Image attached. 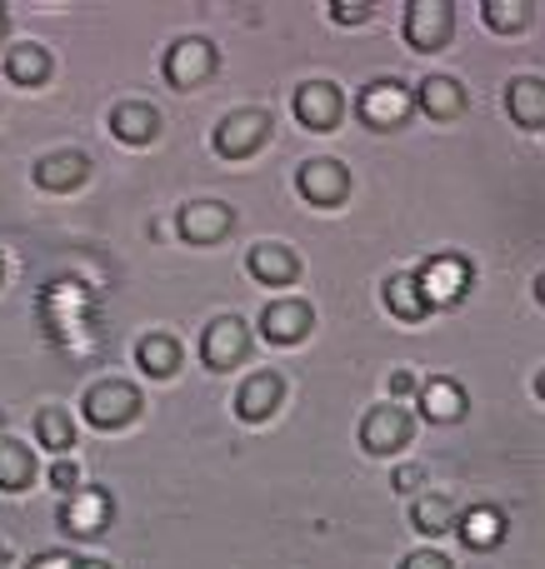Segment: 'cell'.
Segmentation results:
<instances>
[{
  "instance_id": "obj_1",
  "label": "cell",
  "mask_w": 545,
  "mask_h": 569,
  "mask_svg": "<svg viewBox=\"0 0 545 569\" xmlns=\"http://www.w3.org/2000/svg\"><path fill=\"white\" fill-rule=\"evenodd\" d=\"M80 415H86L96 430H120V425H130L140 415V390L126 385V380H100V385L86 390Z\"/></svg>"
},
{
  "instance_id": "obj_2",
  "label": "cell",
  "mask_w": 545,
  "mask_h": 569,
  "mask_svg": "<svg viewBox=\"0 0 545 569\" xmlns=\"http://www.w3.org/2000/svg\"><path fill=\"white\" fill-rule=\"evenodd\" d=\"M416 280H420V295H426L430 310H450V305H460L470 290V260L466 256H430Z\"/></svg>"
},
{
  "instance_id": "obj_3",
  "label": "cell",
  "mask_w": 545,
  "mask_h": 569,
  "mask_svg": "<svg viewBox=\"0 0 545 569\" xmlns=\"http://www.w3.org/2000/svg\"><path fill=\"white\" fill-rule=\"evenodd\" d=\"M166 80L176 90H196L200 80H210L216 76V46L210 40H200V36H186V40H176V46L166 50Z\"/></svg>"
},
{
  "instance_id": "obj_4",
  "label": "cell",
  "mask_w": 545,
  "mask_h": 569,
  "mask_svg": "<svg viewBox=\"0 0 545 569\" xmlns=\"http://www.w3.org/2000/svg\"><path fill=\"white\" fill-rule=\"evenodd\" d=\"M356 110L370 130H396V126H406V116H410V90L400 86V80H370V86L360 90Z\"/></svg>"
},
{
  "instance_id": "obj_5",
  "label": "cell",
  "mask_w": 545,
  "mask_h": 569,
  "mask_svg": "<svg viewBox=\"0 0 545 569\" xmlns=\"http://www.w3.org/2000/svg\"><path fill=\"white\" fill-rule=\"evenodd\" d=\"M456 30V6L450 0H410L406 6V40L416 50H440Z\"/></svg>"
},
{
  "instance_id": "obj_6",
  "label": "cell",
  "mask_w": 545,
  "mask_h": 569,
  "mask_svg": "<svg viewBox=\"0 0 545 569\" xmlns=\"http://www.w3.org/2000/svg\"><path fill=\"white\" fill-rule=\"evenodd\" d=\"M246 350H250V330L236 315H220V320H210L206 330H200V360H206L210 370H236V365L246 360Z\"/></svg>"
},
{
  "instance_id": "obj_7",
  "label": "cell",
  "mask_w": 545,
  "mask_h": 569,
  "mask_svg": "<svg viewBox=\"0 0 545 569\" xmlns=\"http://www.w3.org/2000/svg\"><path fill=\"white\" fill-rule=\"evenodd\" d=\"M296 190H300L306 206L330 210V206H340V200L350 196V170L340 166V160H306L300 176H296Z\"/></svg>"
},
{
  "instance_id": "obj_8",
  "label": "cell",
  "mask_w": 545,
  "mask_h": 569,
  "mask_svg": "<svg viewBox=\"0 0 545 569\" xmlns=\"http://www.w3.org/2000/svg\"><path fill=\"white\" fill-rule=\"evenodd\" d=\"M266 140H270V116L266 110H236V116H226L220 120V130H216V150L226 160L256 156Z\"/></svg>"
},
{
  "instance_id": "obj_9",
  "label": "cell",
  "mask_w": 545,
  "mask_h": 569,
  "mask_svg": "<svg viewBox=\"0 0 545 569\" xmlns=\"http://www.w3.org/2000/svg\"><path fill=\"white\" fill-rule=\"evenodd\" d=\"M110 515H116V505H110V490H100V485L76 490L66 505H60V525H66V535H76V540L100 535L110 525Z\"/></svg>"
},
{
  "instance_id": "obj_10",
  "label": "cell",
  "mask_w": 545,
  "mask_h": 569,
  "mask_svg": "<svg viewBox=\"0 0 545 569\" xmlns=\"http://www.w3.org/2000/svg\"><path fill=\"white\" fill-rule=\"evenodd\" d=\"M230 226H236V216H230V206H220V200H190L176 220L180 240H190V246H216V240L230 236Z\"/></svg>"
},
{
  "instance_id": "obj_11",
  "label": "cell",
  "mask_w": 545,
  "mask_h": 569,
  "mask_svg": "<svg viewBox=\"0 0 545 569\" xmlns=\"http://www.w3.org/2000/svg\"><path fill=\"white\" fill-rule=\"evenodd\" d=\"M410 415L396 410V405H376V410H366V420H360V445H366L370 455H396L400 445L410 440Z\"/></svg>"
},
{
  "instance_id": "obj_12",
  "label": "cell",
  "mask_w": 545,
  "mask_h": 569,
  "mask_svg": "<svg viewBox=\"0 0 545 569\" xmlns=\"http://www.w3.org/2000/svg\"><path fill=\"white\" fill-rule=\"evenodd\" d=\"M340 116H346V100H340V90L330 80H306L296 90V120L306 130H336Z\"/></svg>"
},
{
  "instance_id": "obj_13",
  "label": "cell",
  "mask_w": 545,
  "mask_h": 569,
  "mask_svg": "<svg viewBox=\"0 0 545 569\" xmlns=\"http://www.w3.org/2000/svg\"><path fill=\"white\" fill-rule=\"evenodd\" d=\"M420 415H426L430 425H460L470 410V395L460 380H450V375H436V380L420 385Z\"/></svg>"
},
{
  "instance_id": "obj_14",
  "label": "cell",
  "mask_w": 545,
  "mask_h": 569,
  "mask_svg": "<svg viewBox=\"0 0 545 569\" xmlns=\"http://www.w3.org/2000/svg\"><path fill=\"white\" fill-rule=\"evenodd\" d=\"M310 325H316V315H310L306 300H270L266 315H260V335L270 345H300L310 335Z\"/></svg>"
},
{
  "instance_id": "obj_15",
  "label": "cell",
  "mask_w": 545,
  "mask_h": 569,
  "mask_svg": "<svg viewBox=\"0 0 545 569\" xmlns=\"http://www.w3.org/2000/svg\"><path fill=\"white\" fill-rule=\"evenodd\" d=\"M280 395H286V380H280L276 370L250 375V380L236 390V415H240L246 425L270 420V415H276V405H280Z\"/></svg>"
},
{
  "instance_id": "obj_16",
  "label": "cell",
  "mask_w": 545,
  "mask_h": 569,
  "mask_svg": "<svg viewBox=\"0 0 545 569\" xmlns=\"http://www.w3.org/2000/svg\"><path fill=\"white\" fill-rule=\"evenodd\" d=\"M90 160L80 150H50L46 160H36V186L40 190H76L86 186Z\"/></svg>"
},
{
  "instance_id": "obj_17",
  "label": "cell",
  "mask_w": 545,
  "mask_h": 569,
  "mask_svg": "<svg viewBox=\"0 0 545 569\" xmlns=\"http://www.w3.org/2000/svg\"><path fill=\"white\" fill-rule=\"evenodd\" d=\"M506 110L521 130H541L545 126V80L541 76H516L506 86Z\"/></svg>"
},
{
  "instance_id": "obj_18",
  "label": "cell",
  "mask_w": 545,
  "mask_h": 569,
  "mask_svg": "<svg viewBox=\"0 0 545 569\" xmlns=\"http://www.w3.org/2000/svg\"><path fill=\"white\" fill-rule=\"evenodd\" d=\"M156 130H160V116L146 100H126V106L110 110V136H116L120 146H150Z\"/></svg>"
},
{
  "instance_id": "obj_19",
  "label": "cell",
  "mask_w": 545,
  "mask_h": 569,
  "mask_svg": "<svg viewBox=\"0 0 545 569\" xmlns=\"http://www.w3.org/2000/svg\"><path fill=\"white\" fill-rule=\"evenodd\" d=\"M460 540L470 545V550H496L501 540H506V510H496V505H476V510L460 515Z\"/></svg>"
},
{
  "instance_id": "obj_20",
  "label": "cell",
  "mask_w": 545,
  "mask_h": 569,
  "mask_svg": "<svg viewBox=\"0 0 545 569\" xmlns=\"http://www.w3.org/2000/svg\"><path fill=\"white\" fill-rule=\"evenodd\" d=\"M416 106L436 120H456L460 110H466V90H460V80H450V76H426L416 90Z\"/></svg>"
},
{
  "instance_id": "obj_21",
  "label": "cell",
  "mask_w": 545,
  "mask_h": 569,
  "mask_svg": "<svg viewBox=\"0 0 545 569\" xmlns=\"http://www.w3.org/2000/svg\"><path fill=\"white\" fill-rule=\"evenodd\" d=\"M246 270L260 284H290L300 276V260H296V250H286V246H256L246 256Z\"/></svg>"
},
{
  "instance_id": "obj_22",
  "label": "cell",
  "mask_w": 545,
  "mask_h": 569,
  "mask_svg": "<svg viewBox=\"0 0 545 569\" xmlns=\"http://www.w3.org/2000/svg\"><path fill=\"white\" fill-rule=\"evenodd\" d=\"M386 305H390V315H396V320H410V325L430 315L426 295H420V280L410 276V270H400V276L386 280Z\"/></svg>"
},
{
  "instance_id": "obj_23",
  "label": "cell",
  "mask_w": 545,
  "mask_h": 569,
  "mask_svg": "<svg viewBox=\"0 0 545 569\" xmlns=\"http://www.w3.org/2000/svg\"><path fill=\"white\" fill-rule=\"evenodd\" d=\"M136 360H140V370H146L150 380H166V375H176L180 370L176 335H146V340L136 345Z\"/></svg>"
},
{
  "instance_id": "obj_24",
  "label": "cell",
  "mask_w": 545,
  "mask_h": 569,
  "mask_svg": "<svg viewBox=\"0 0 545 569\" xmlns=\"http://www.w3.org/2000/svg\"><path fill=\"white\" fill-rule=\"evenodd\" d=\"M6 76L16 80V86H40V80H50V50H40V46H10L6 50Z\"/></svg>"
},
{
  "instance_id": "obj_25",
  "label": "cell",
  "mask_w": 545,
  "mask_h": 569,
  "mask_svg": "<svg viewBox=\"0 0 545 569\" xmlns=\"http://www.w3.org/2000/svg\"><path fill=\"white\" fill-rule=\"evenodd\" d=\"M30 480H36V455L20 440L0 435V490H26Z\"/></svg>"
},
{
  "instance_id": "obj_26",
  "label": "cell",
  "mask_w": 545,
  "mask_h": 569,
  "mask_svg": "<svg viewBox=\"0 0 545 569\" xmlns=\"http://www.w3.org/2000/svg\"><path fill=\"white\" fill-rule=\"evenodd\" d=\"M410 525L436 540V535H446L450 525H456V505H450L446 495H420V500L410 505Z\"/></svg>"
},
{
  "instance_id": "obj_27",
  "label": "cell",
  "mask_w": 545,
  "mask_h": 569,
  "mask_svg": "<svg viewBox=\"0 0 545 569\" xmlns=\"http://www.w3.org/2000/svg\"><path fill=\"white\" fill-rule=\"evenodd\" d=\"M480 20H486L490 30H501V36H516V30H526L531 20H536V6H526V0H486Z\"/></svg>"
},
{
  "instance_id": "obj_28",
  "label": "cell",
  "mask_w": 545,
  "mask_h": 569,
  "mask_svg": "<svg viewBox=\"0 0 545 569\" xmlns=\"http://www.w3.org/2000/svg\"><path fill=\"white\" fill-rule=\"evenodd\" d=\"M36 440L46 445L50 455H66L70 445H76V425H70L60 410H40L36 415Z\"/></svg>"
},
{
  "instance_id": "obj_29",
  "label": "cell",
  "mask_w": 545,
  "mask_h": 569,
  "mask_svg": "<svg viewBox=\"0 0 545 569\" xmlns=\"http://www.w3.org/2000/svg\"><path fill=\"white\" fill-rule=\"evenodd\" d=\"M50 485H56L60 495H76L80 490V470L70 460H56V465H50Z\"/></svg>"
},
{
  "instance_id": "obj_30",
  "label": "cell",
  "mask_w": 545,
  "mask_h": 569,
  "mask_svg": "<svg viewBox=\"0 0 545 569\" xmlns=\"http://www.w3.org/2000/svg\"><path fill=\"white\" fill-rule=\"evenodd\" d=\"M400 569H450V560L440 550H416V555H406V560H400Z\"/></svg>"
},
{
  "instance_id": "obj_31",
  "label": "cell",
  "mask_w": 545,
  "mask_h": 569,
  "mask_svg": "<svg viewBox=\"0 0 545 569\" xmlns=\"http://www.w3.org/2000/svg\"><path fill=\"white\" fill-rule=\"evenodd\" d=\"M390 485H396L400 495H406V490H420V485H426V470H420V465H400L396 480H390Z\"/></svg>"
},
{
  "instance_id": "obj_32",
  "label": "cell",
  "mask_w": 545,
  "mask_h": 569,
  "mask_svg": "<svg viewBox=\"0 0 545 569\" xmlns=\"http://www.w3.org/2000/svg\"><path fill=\"white\" fill-rule=\"evenodd\" d=\"M386 390L396 395V400H406V395H416V390H420V380H416V375H410V370H396V375H390V385H386Z\"/></svg>"
},
{
  "instance_id": "obj_33",
  "label": "cell",
  "mask_w": 545,
  "mask_h": 569,
  "mask_svg": "<svg viewBox=\"0 0 545 569\" xmlns=\"http://www.w3.org/2000/svg\"><path fill=\"white\" fill-rule=\"evenodd\" d=\"M70 565H76V555H66V550H50V555H40V560L30 565V569H70Z\"/></svg>"
},
{
  "instance_id": "obj_34",
  "label": "cell",
  "mask_w": 545,
  "mask_h": 569,
  "mask_svg": "<svg viewBox=\"0 0 545 569\" xmlns=\"http://www.w3.org/2000/svg\"><path fill=\"white\" fill-rule=\"evenodd\" d=\"M330 16L336 20H366L370 6H350V0H340V6H330Z\"/></svg>"
},
{
  "instance_id": "obj_35",
  "label": "cell",
  "mask_w": 545,
  "mask_h": 569,
  "mask_svg": "<svg viewBox=\"0 0 545 569\" xmlns=\"http://www.w3.org/2000/svg\"><path fill=\"white\" fill-rule=\"evenodd\" d=\"M70 569H110V565H106V560H76Z\"/></svg>"
},
{
  "instance_id": "obj_36",
  "label": "cell",
  "mask_w": 545,
  "mask_h": 569,
  "mask_svg": "<svg viewBox=\"0 0 545 569\" xmlns=\"http://www.w3.org/2000/svg\"><path fill=\"white\" fill-rule=\"evenodd\" d=\"M536 395H541V400H545V370L536 375Z\"/></svg>"
},
{
  "instance_id": "obj_37",
  "label": "cell",
  "mask_w": 545,
  "mask_h": 569,
  "mask_svg": "<svg viewBox=\"0 0 545 569\" xmlns=\"http://www.w3.org/2000/svg\"><path fill=\"white\" fill-rule=\"evenodd\" d=\"M536 300H541V305H545V276H541V280H536Z\"/></svg>"
},
{
  "instance_id": "obj_38",
  "label": "cell",
  "mask_w": 545,
  "mask_h": 569,
  "mask_svg": "<svg viewBox=\"0 0 545 569\" xmlns=\"http://www.w3.org/2000/svg\"><path fill=\"white\" fill-rule=\"evenodd\" d=\"M0 40H6V6H0Z\"/></svg>"
},
{
  "instance_id": "obj_39",
  "label": "cell",
  "mask_w": 545,
  "mask_h": 569,
  "mask_svg": "<svg viewBox=\"0 0 545 569\" xmlns=\"http://www.w3.org/2000/svg\"><path fill=\"white\" fill-rule=\"evenodd\" d=\"M0 280H6V256H0Z\"/></svg>"
}]
</instances>
